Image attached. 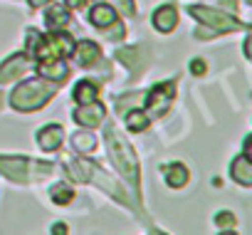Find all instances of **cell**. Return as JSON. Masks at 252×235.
<instances>
[{
	"label": "cell",
	"instance_id": "cell-1",
	"mask_svg": "<svg viewBox=\"0 0 252 235\" xmlns=\"http://www.w3.org/2000/svg\"><path fill=\"white\" fill-rule=\"evenodd\" d=\"M55 94H57V82H50L45 77L28 79L20 87H15V92L10 94V104L18 111H35L42 109Z\"/></svg>",
	"mask_w": 252,
	"mask_h": 235
},
{
	"label": "cell",
	"instance_id": "cell-2",
	"mask_svg": "<svg viewBox=\"0 0 252 235\" xmlns=\"http://www.w3.org/2000/svg\"><path fill=\"white\" fill-rule=\"evenodd\" d=\"M104 139L109 144V156L116 164L119 173L139 191V166H136V156H134V149L129 146V141H126L116 129H111V127H106Z\"/></svg>",
	"mask_w": 252,
	"mask_h": 235
},
{
	"label": "cell",
	"instance_id": "cell-3",
	"mask_svg": "<svg viewBox=\"0 0 252 235\" xmlns=\"http://www.w3.org/2000/svg\"><path fill=\"white\" fill-rule=\"evenodd\" d=\"M188 13L193 18H198L203 23V28H210V35L213 37L218 33H230V30H237V28H247V23H237L225 10H213V8H205V5H190Z\"/></svg>",
	"mask_w": 252,
	"mask_h": 235
},
{
	"label": "cell",
	"instance_id": "cell-4",
	"mask_svg": "<svg viewBox=\"0 0 252 235\" xmlns=\"http://www.w3.org/2000/svg\"><path fill=\"white\" fill-rule=\"evenodd\" d=\"M173 97H176V84L173 82H163V84H156L149 94H144V104L141 106H146L144 111L149 116H161L168 109Z\"/></svg>",
	"mask_w": 252,
	"mask_h": 235
},
{
	"label": "cell",
	"instance_id": "cell-5",
	"mask_svg": "<svg viewBox=\"0 0 252 235\" xmlns=\"http://www.w3.org/2000/svg\"><path fill=\"white\" fill-rule=\"evenodd\" d=\"M104 116H106V109H104V104H99V101H87V104H82L79 109L72 111V119H74L79 127H87V129L99 127V124L104 122Z\"/></svg>",
	"mask_w": 252,
	"mask_h": 235
},
{
	"label": "cell",
	"instance_id": "cell-6",
	"mask_svg": "<svg viewBox=\"0 0 252 235\" xmlns=\"http://www.w3.org/2000/svg\"><path fill=\"white\" fill-rule=\"evenodd\" d=\"M35 164L30 159H13V156H0V171H3L8 178L18 181V183H28L32 176L28 173Z\"/></svg>",
	"mask_w": 252,
	"mask_h": 235
},
{
	"label": "cell",
	"instance_id": "cell-7",
	"mask_svg": "<svg viewBox=\"0 0 252 235\" xmlns=\"http://www.w3.org/2000/svg\"><path fill=\"white\" fill-rule=\"evenodd\" d=\"M28 69H30V55L28 52H20V55L5 60L3 65H0V84H8V82L18 79Z\"/></svg>",
	"mask_w": 252,
	"mask_h": 235
},
{
	"label": "cell",
	"instance_id": "cell-8",
	"mask_svg": "<svg viewBox=\"0 0 252 235\" xmlns=\"http://www.w3.org/2000/svg\"><path fill=\"white\" fill-rule=\"evenodd\" d=\"M72 55H74L77 65L84 67V69H92V67L101 60V50H99V45H94V42H89V40H82L79 45H74Z\"/></svg>",
	"mask_w": 252,
	"mask_h": 235
},
{
	"label": "cell",
	"instance_id": "cell-9",
	"mask_svg": "<svg viewBox=\"0 0 252 235\" xmlns=\"http://www.w3.org/2000/svg\"><path fill=\"white\" fill-rule=\"evenodd\" d=\"M230 176L235 183H240L242 188H250L252 186V161H250V154H240L232 159L230 164Z\"/></svg>",
	"mask_w": 252,
	"mask_h": 235
},
{
	"label": "cell",
	"instance_id": "cell-10",
	"mask_svg": "<svg viewBox=\"0 0 252 235\" xmlns=\"http://www.w3.org/2000/svg\"><path fill=\"white\" fill-rule=\"evenodd\" d=\"M37 74L40 77H45V79H50V82H64L67 79V74H69V69H67V65L62 62V60H37Z\"/></svg>",
	"mask_w": 252,
	"mask_h": 235
},
{
	"label": "cell",
	"instance_id": "cell-11",
	"mask_svg": "<svg viewBox=\"0 0 252 235\" xmlns=\"http://www.w3.org/2000/svg\"><path fill=\"white\" fill-rule=\"evenodd\" d=\"M62 139H64V132H62L60 124H47L37 132V144L45 151H57L62 146Z\"/></svg>",
	"mask_w": 252,
	"mask_h": 235
},
{
	"label": "cell",
	"instance_id": "cell-12",
	"mask_svg": "<svg viewBox=\"0 0 252 235\" xmlns=\"http://www.w3.org/2000/svg\"><path fill=\"white\" fill-rule=\"evenodd\" d=\"M89 23H92L94 28L106 30V28H111V25L116 23V10H114L111 5H106V3H96V5L92 8V13H89Z\"/></svg>",
	"mask_w": 252,
	"mask_h": 235
},
{
	"label": "cell",
	"instance_id": "cell-13",
	"mask_svg": "<svg viewBox=\"0 0 252 235\" xmlns=\"http://www.w3.org/2000/svg\"><path fill=\"white\" fill-rule=\"evenodd\" d=\"M151 23H154V28H156L158 33H171V30L176 28V23H178V13H176L173 5H161V8L154 13Z\"/></svg>",
	"mask_w": 252,
	"mask_h": 235
},
{
	"label": "cell",
	"instance_id": "cell-14",
	"mask_svg": "<svg viewBox=\"0 0 252 235\" xmlns=\"http://www.w3.org/2000/svg\"><path fill=\"white\" fill-rule=\"evenodd\" d=\"M116 60H121L129 69H134V67L144 69L146 62H149V52L141 50V47H126V50H119L116 52Z\"/></svg>",
	"mask_w": 252,
	"mask_h": 235
},
{
	"label": "cell",
	"instance_id": "cell-15",
	"mask_svg": "<svg viewBox=\"0 0 252 235\" xmlns=\"http://www.w3.org/2000/svg\"><path fill=\"white\" fill-rule=\"evenodd\" d=\"M163 176H166V183L171 188H183L188 183L190 173H188V168L183 164H168V166H163Z\"/></svg>",
	"mask_w": 252,
	"mask_h": 235
},
{
	"label": "cell",
	"instance_id": "cell-16",
	"mask_svg": "<svg viewBox=\"0 0 252 235\" xmlns=\"http://www.w3.org/2000/svg\"><path fill=\"white\" fill-rule=\"evenodd\" d=\"M72 97H74V101H77V104L94 101V99L99 97V87H96V82L82 79V82H77V84H74V92H72Z\"/></svg>",
	"mask_w": 252,
	"mask_h": 235
},
{
	"label": "cell",
	"instance_id": "cell-17",
	"mask_svg": "<svg viewBox=\"0 0 252 235\" xmlns=\"http://www.w3.org/2000/svg\"><path fill=\"white\" fill-rule=\"evenodd\" d=\"M45 23H47L50 30H62V28H67V25H69V13H67V8L52 5V8L47 10V15H45Z\"/></svg>",
	"mask_w": 252,
	"mask_h": 235
},
{
	"label": "cell",
	"instance_id": "cell-18",
	"mask_svg": "<svg viewBox=\"0 0 252 235\" xmlns=\"http://www.w3.org/2000/svg\"><path fill=\"white\" fill-rule=\"evenodd\" d=\"M149 122H151V116L144 109H134V111L126 114V127H129L131 132H144L149 127Z\"/></svg>",
	"mask_w": 252,
	"mask_h": 235
},
{
	"label": "cell",
	"instance_id": "cell-19",
	"mask_svg": "<svg viewBox=\"0 0 252 235\" xmlns=\"http://www.w3.org/2000/svg\"><path fill=\"white\" fill-rule=\"evenodd\" d=\"M72 146H74L77 151H82V154H89V151L96 149V136H94L92 132H77V134L72 136Z\"/></svg>",
	"mask_w": 252,
	"mask_h": 235
},
{
	"label": "cell",
	"instance_id": "cell-20",
	"mask_svg": "<svg viewBox=\"0 0 252 235\" xmlns=\"http://www.w3.org/2000/svg\"><path fill=\"white\" fill-rule=\"evenodd\" d=\"M50 196H52V201H55L57 205H69V201L74 198V191H72L67 183H55V186L50 188Z\"/></svg>",
	"mask_w": 252,
	"mask_h": 235
},
{
	"label": "cell",
	"instance_id": "cell-21",
	"mask_svg": "<svg viewBox=\"0 0 252 235\" xmlns=\"http://www.w3.org/2000/svg\"><path fill=\"white\" fill-rule=\"evenodd\" d=\"M116 5H119V10L124 13V15H136V5H134V0H116Z\"/></svg>",
	"mask_w": 252,
	"mask_h": 235
},
{
	"label": "cell",
	"instance_id": "cell-22",
	"mask_svg": "<svg viewBox=\"0 0 252 235\" xmlns=\"http://www.w3.org/2000/svg\"><path fill=\"white\" fill-rule=\"evenodd\" d=\"M215 223H218L220 228H230V225H235V215H232V213H218V215H215Z\"/></svg>",
	"mask_w": 252,
	"mask_h": 235
},
{
	"label": "cell",
	"instance_id": "cell-23",
	"mask_svg": "<svg viewBox=\"0 0 252 235\" xmlns=\"http://www.w3.org/2000/svg\"><path fill=\"white\" fill-rule=\"evenodd\" d=\"M190 69H193L195 74H203V72H205V62H203V60H193V62H190Z\"/></svg>",
	"mask_w": 252,
	"mask_h": 235
},
{
	"label": "cell",
	"instance_id": "cell-24",
	"mask_svg": "<svg viewBox=\"0 0 252 235\" xmlns=\"http://www.w3.org/2000/svg\"><path fill=\"white\" fill-rule=\"evenodd\" d=\"M84 3H87V0H67V8H72V10H79Z\"/></svg>",
	"mask_w": 252,
	"mask_h": 235
},
{
	"label": "cell",
	"instance_id": "cell-25",
	"mask_svg": "<svg viewBox=\"0 0 252 235\" xmlns=\"http://www.w3.org/2000/svg\"><path fill=\"white\" fill-rule=\"evenodd\" d=\"M28 3H30L32 8H42V5H50L52 0H28Z\"/></svg>",
	"mask_w": 252,
	"mask_h": 235
},
{
	"label": "cell",
	"instance_id": "cell-26",
	"mask_svg": "<svg viewBox=\"0 0 252 235\" xmlns=\"http://www.w3.org/2000/svg\"><path fill=\"white\" fill-rule=\"evenodd\" d=\"M0 104H3V97H0Z\"/></svg>",
	"mask_w": 252,
	"mask_h": 235
},
{
	"label": "cell",
	"instance_id": "cell-27",
	"mask_svg": "<svg viewBox=\"0 0 252 235\" xmlns=\"http://www.w3.org/2000/svg\"><path fill=\"white\" fill-rule=\"evenodd\" d=\"M96 3H99V0H96Z\"/></svg>",
	"mask_w": 252,
	"mask_h": 235
}]
</instances>
